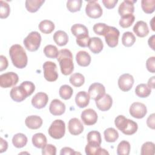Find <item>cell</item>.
Masks as SVG:
<instances>
[{
  "instance_id": "cell-1",
  "label": "cell",
  "mask_w": 155,
  "mask_h": 155,
  "mask_svg": "<svg viewBox=\"0 0 155 155\" xmlns=\"http://www.w3.org/2000/svg\"><path fill=\"white\" fill-rule=\"evenodd\" d=\"M9 55L13 65L18 68H24L27 65L28 59L24 48L19 44H15L9 49Z\"/></svg>"
},
{
  "instance_id": "cell-2",
  "label": "cell",
  "mask_w": 155,
  "mask_h": 155,
  "mask_svg": "<svg viewBox=\"0 0 155 155\" xmlns=\"http://www.w3.org/2000/svg\"><path fill=\"white\" fill-rule=\"evenodd\" d=\"M57 60L59 63L61 73L64 75H69L74 70L73 54L68 49H61L59 51Z\"/></svg>"
},
{
  "instance_id": "cell-3",
  "label": "cell",
  "mask_w": 155,
  "mask_h": 155,
  "mask_svg": "<svg viewBox=\"0 0 155 155\" xmlns=\"http://www.w3.org/2000/svg\"><path fill=\"white\" fill-rule=\"evenodd\" d=\"M114 124L117 129L125 135L134 134L138 128L136 122L126 118L123 115H119L115 118Z\"/></svg>"
},
{
  "instance_id": "cell-4",
  "label": "cell",
  "mask_w": 155,
  "mask_h": 155,
  "mask_svg": "<svg viewBox=\"0 0 155 155\" xmlns=\"http://www.w3.org/2000/svg\"><path fill=\"white\" fill-rule=\"evenodd\" d=\"M71 31L72 34L76 38L77 44L81 47H86L88 46L90 37L88 35V30L86 26L81 24H76L71 26Z\"/></svg>"
},
{
  "instance_id": "cell-5",
  "label": "cell",
  "mask_w": 155,
  "mask_h": 155,
  "mask_svg": "<svg viewBox=\"0 0 155 155\" xmlns=\"http://www.w3.org/2000/svg\"><path fill=\"white\" fill-rule=\"evenodd\" d=\"M41 36L38 31H31L23 41L24 46L30 51H35L39 48Z\"/></svg>"
},
{
  "instance_id": "cell-6",
  "label": "cell",
  "mask_w": 155,
  "mask_h": 155,
  "mask_svg": "<svg viewBox=\"0 0 155 155\" xmlns=\"http://www.w3.org/2000/svg\"><path fill=\"white\" fill-rule=\"evenodd\" d=\"M48 133L50 137L55 139H59L64 137L65 133V122L61 119L54 120L50 126Z\"/></svg>"
},
{
  "instance_id": "cell-7",
  "label": "cell",
  "mask_w": 155,
  "mask_h": 155,
  "mask_svg": "<svg viewBox=\"0 0 155 155\" xmlns=\"http://www.w3.org/2000/svg\"><path fill=\"white\" fill-rule=\"evenodd\" d=\"M119 35L120 32L117 28L108 25L103 36L105 37V40L107 45L111 48H114L118 44Z\"/></svg>"
},
{
  "instance_id": "cell-8",
  "label": "cell",
  "mask_w": 155,
  "mask_h": 155,
  "mask_svg": "<svg viewBox=\"0 0 155 155\" xmlns=\"http://www.w3.org/2000/svg\"><path fill=\"white\" fill-rule=\"evenodd\" d=\"M44 76L45 79L48 82H54L58 78L56 64L51 61H46L42 65Z\"/></svg>"
},
{
  "instance_id": "cell-9",
  "label": "cell",
  "mask_w": 155,
  "mask_h": 155,
  "mask_svg": "<svg viewBox=\"0 0 155 155\" xmlns=\"http://www.w3.org/2000/svg\"><path fill=\"white\" fill-rule=\"evenodd\" d=\"M19 81L18 75L14 72H7L0 76V86L7 88L15 86Z\"/></svg>"
},
{
  "instance_id": "cell-10",
  "label": "cell",
  "mask_w": 155,
  "mask_h": 155,
  "mask_svg": "<svg viewBox=\"0 0 155 155\" xmlns=\"http://www.w3.org/2000/svg\"><path fill=\"white\" fill-rule=\"evenodd\" d=\"M87 15L93 19L100 18L103 13L102 8L96 1H88L85 7Z\"/></svg>"
},
{
  "instance_id": "cell-11",
  "label": "cell",
  "mask_w": 155,
  "mask_h": 155,
  "mask_svg": "<svg viewBox=\"0 0 155 155\" xmlns=\"http://www.w3.org/2000/svg\"><path fill=\"white\" fill-rule=\"evenodd\" d=\"M88 92L90 98L96 101L105 95V88L102 84L95 82L90 85Z\"/></svg>"
},
{
  "instance_id": "cell-12",
  "label": "cell",
  "mask_w": 155,
  "mask_h": 155,
  "mask_svg": "<svg viewBox=\"0 0 155 155\" xmlns=\"http://www.w3.org/2000/svg\"><path fill=\"white\" fill-rule=\"evenodd\" d=\"M129 112L132 117L136 119H142L146 115L147 109L145 105L143 103L136 102L131 105Z\"/></svg>"
},
{
  "instance_id": "cell-13",
  "label": "cell",
  "mask_w": 155,
  "mask_h": 155,
  "mask_svg": "<svg viewBox=\"0 0 155 155\" xmlns=\"http://www.w3.org/2000/svg\"><path fill=\"white\" fill-rule=\"evenodd\" d=\"M134 84V78L129 73L122 74L118 79V86L123 91H130Z\"/></svg>"
},
{
  "instance_id": "cell-14",
  "label": "cell",
  "mask_w": 155,
  "mask_h": 155,
  "mask_svg": "<svg viewBox=\"0 0 155 155\" xmlns=\"http://www.w3.org/2000/svg\"><path fill=\"white\" fill-rule=\"evenodd\" d=\"M10 95L11 98L17 102H22L29 96L27 91L21 85L13 87L10 92Z\"/></svg>"
},
{
  "instance_id": "cell-15",
  "label": "cell",
  "mask_w": 155,
  "mask_h": 155,
  "mask_svg": "<svg viewBox=\"0 0 155 155\" xmlns=\"http://www.w3.org/2000/svg\"><path fill=\"white\" fill-rule=\"evenodd\" d=\"M81 119L86 125H93L97 120V113L91 108H88L84 110L81 115Z\"/></svg>"
},
{
  "instance_id": "cell-16",
  "label": "cell",
  "mask_w": 155,
  "mask_h": 155,
  "mask_svg": "<svg viewBox=\"0 0 155 155\" xmlns=\"http://www.w3.org/2000/svg\"><path fill=\"white\" fill-rule=\"evenodd\" d=\"M48 101V95L44 92L37 93L31 99L32 105L37 108L41 109L44 108Z\"/></svg>"
},
{
  "instance_id": "cell-17",
  "label": "cell",
  "mask_w": 155,
  "mask_h": 155,
  "mask_svg": "<svg viewBox=\"0 0 155 155\" xmlns=\"http://www.w3.org/2000/svg\"><path fill=\"white\" fill-rule=\"evenodd\" d=\"M136 2V0H124L122 2L118 8V13L119 15L123 16L127 15L133 14L134 12V4Z\"/></svg>"
},
{
  "instance_id": "cell-18",
  "label": "cell",
  "mask_w": 155,
  "mask_h": 155,
  "mask_svg": "<svg viewBox=\"0 0 155 155\" xmlns=\"http://www.w3.org/2000/svg\"><path fill=\"white\" fill-rule=\"evenodd\" d=\"M49 111L54 116H61L65 111V105L60 100L54 99L50 104Z\"/></svg>"
},
{
  "instance_id": "cell-19",
  "label": "cell",
  "mask_w": 155,
  "mask_h": 155,
  "mask_svg": "<svg viewBox=\"0 0 155 155\" xmlns=\"http://www.w3.org/2000/svg\"><path fill=\"white\" fill-rule=\"evenodd\" d=\"M68 131L72 135L76 136L82 133L84 126L82 122L78 118H72L68 121Z\"/></svg>"
},
{
  "instance_id": "cell-20",
  "label": "cell",
  "mask_w": 155,
  "mask_h": 155,
  "mask_svg": "<svg viewBox=\"0 0 155 155\" xmlns=\"http://www.w3.org/2000/svg\"><path fill=\"white\" fill-rule=\"evenodd\" d=\"M95 102L97 108L99 110L105 111L110 110L111 107L113 104V99L109 94H105L104 96H102L99 100L95 101Z\"/></svg>"
},
{
  "instance_id": "cell-21",
  "label": "cell",
  "mask_w": 155,
  "mask_h": 155,
  "mask_svg": "<svg viewBox=\"0 0 155 155\" xmlns=\"http://www.w3.org/2000/svg\"><path fill=\"white\" fill-rule=\"evenodd\" d=\"M88 47L93 53L98 54L102 50L104 44L101 38L98 37H93L90 38Z\"/></svg>"
},
{
  "instance_id": "cell-22",
  "label": "cell",
  "mask_w": 155,
  "mask_h": 155,
  "mask_svg": "<svg viewBox=\"0 0 155 155\" xmlns=\"http://www.w3.org/2000/svg\"><path fill=\"white\" fill-rule=\"evenodd\" d=\"M42 118L36 115H31L26 117L25 120V125L30 129L36 130L39 128L42 125Z\"/></svg>"
},
{
  "instance_id": "cell-23",
  "label": "cell",
  "mask_w": 155,
  "mask_h": 155,
  "mask_svg": "<svg viewBox=\"0 0 155 155\" xmlns=\"http://www.w3.org/2000/svg\"><path fill=\"white\" fill-rule=\"evenodd\" d=\"M133 30L134 33L140 38H143L149 33V29L147 24L143 21H137L134 25Z\"/></svg>"
},
{
  "instance_id": "cell-24",
  "label": "cell",
  "mask_w": 155,
  "mask_h": 155,
  "mask_svg": "<svg viewBox=\"0 0 155 155\" xmlns=\"http://www.w3.org/2000/svg\"><path fill=\"white\" fill-rule=\"evenodd\" d=\"M90 97L88 93L85 91L78 92L75 97V102L78 107L79 108L86 107L90 102Z\"/></svg>"
},
{
  "instance_id": "cell-25",
  "label": "cell",
  "mask_w": 155,
  "mask_h": 155,
  "mask_svg": "<svg viewBox=\"0 0 155 155\" xmlns=\"http://www.w3.org/2000/svg\"><path fill=\"white\" fill-rule=\"evenodd\" d=\"M76 61L81 67H87L91 62V56L85 51H79L76 55Z\"/></svg>"
},
{
  "instance_id": "cell-26",
  "label": "cell",
  "mask_w": 155,
  "mask_h": 155,
  "mask_svg": "<svg viewBox=\"0 0 155 155\" xmlns=\"http://www.w3.org/2000/svg\"><path fill=\"white\" fill-rule=\"evenodd\" d=\"M53 40L59 46H64L68 42V35L62 30H58L53 35Z\"/></svg>"
},
{
  "instance_id": "cell-27",
  "label": "cell",
  "mask_w": 155,
  "mask_h": 155,
  "mask_svg": "<svg viewBox=\"0 0 155 155\" xmlns=\"http://www.w3.org/2000/svg\"><path fill=\"white\" fill-rule=\"evenodd\" d=\"M88 143L93 146H100L102 142L101 133L97 131H91L87 136Z\"/></svg>"
},
{
  "instance_id": "cell-28",
  "label": "cell",
  "mask_w": 155,
  "mask_h": 155,
  "mask_svg": "<svg viewBox=\"0 0 155 155\" xmlns=\"http://www.w3.org/2000/svg\"><path fill=\"white\" fill-rule=\"evenodd\" d=\"M33 145L38 148H42L47 144V138L45 136L41 133L35 134L31 139Z\"/></svg>"
},
{
  "instance_id": "cell-29",
  "label": "cell",
  "mask_w": 155,
  "mask_h": 155,
  "mask_svg": "<svg viewBox=\"0 0 155 155\" xmlns=\"http://www.w3.org/2000/svg\"><path fill=\"white\" fill-rule=\"evenodd\" d=\"M85 151L87 155L109 154L108 152L106 150L102 148L100 146H93L88 143L87 144L85 148Z\"/></svg>"
},
{
  "instance_id": "cell-30",
  "label": "cell",
  "mask_w": 155,
  "mask_h": 155,
  "mask_svg": "<svg viewBox=\"0 0 155 155\" xmlns=\"http://www.w3.org/2000/svg\"><path fill=\"white\" fill-rule=\"evenodd\" d=\"M44 2V0H27L25 4V8L28 12L35 13L40 8Z\"/></svg>"
},
{
  "instance_id": "cell-31",
  "label": "cell",
  "mask_w": 155,
  "mask_h": 155,
  "mask_svg": "<svg viewBox=\"0 0 155 155\" xmlns=\"http://www.w3.org/2000/svg\"><path fill=\"white\" fill-rule=\"evenodd\" d=\"M27 137L23 133H17L12 138L13 145L18 148L25 147L27 143Z\"/></svg>"
},
{
  "instance_id": "cell-32",
  "label": "cell",
  "mask_w": 155,
  "mask_h": 155,
  "mask_svg": "<svg viewBox=\"0 0 155 155\" xmlns=\"http://www.w3.org/2000/svg\"><path fill=\"white\" fill-rule=\"evenodd\" d=\"M151 88L145 84H140L137 85L135 88L136 94L142 98L147 97L151 94Z\"/></svg>"
},
{
  "instance_id": "cell-33",
  "label": "cell",
  "mask_w": 155,
  "mask_h": 155,
  "mask_svg": "<svg viewBox=\"0 0 155 155\" xmlns=\"http://www.w3.org/2000/svg\"><path fill=\"white\" fill-rule=\"evenodd\" d=\"M39 30L44 34H50L54 30V23L50 20H43L39 24Z\"/></svg>"
},
{
  "instance_id": "cell-34",
  "label": "cell",
  "mask_w": 155,
  "mask_h": 155,
  "mask_svg": "<svg viewBox=\"0 0 155 155\" xmlns=\"http://www.w3.org/2000/svg\"><path fill=\"white\" fill-rule=\"evenodd\" d=\"M104 138L107 142H114L119 137V133L113 128H108L104 132Z\"/></svg>"
},
{
  "instance_id": "cell-35",
  "label": "cell",
  "mask_w": 155,
  "mask_h": 155,
  "mask_svg": "<svg viewBox=\"0 0 155 155\" xmlns=\"http://www.w3.org/2000/svg\"><path fill=\"white\" fill-rule=\"evenodd\" d=\"M70 82L76 87L82 86L85 82V78L84 75L79 73H76L71 75L70 77Z\"/></svg>"
},
{
  "instance_id": "cell-36",
  "label": "cell",
  "mask_w": 155,
  "mask_h": 155,
  "mask_svg": "<svg viewBox=\"0 0 155 155\" xmlns=\"http://www.w3.org/2000/svg\"><path fill=\"white\" fill-rule=\"evenodd\" d=\"M136 41V38L134 35L130 31L124 32L122 36V43L127 47L132 46Z\"/></svg>"
},
{
  "instance_id": "cell-37",
  "label": "cell",
  "mask_w": 155,
  "mask_h": 155,
  "mask_svg": "<svg viewBox=\"0 0 155 155\" xmlns=\"http://www.w3.org/2000/svg\"><path fill=\"white\" fill-rule=\"evenodd\" d=\"M59 93L60 97L62 99L64 100H68L71 98L73 93V90L68 85H63L60 87Z\"/></svg>"
},
{
  "instance_id": "cell-38",
  "label": "cell",
  "mask_w": 155,
  "mask_h": 155,
  "mask_svg": "<svg viewBox=\"0 0 155 155\" xmlns=\"http://www.w3.org/2000/svg\"><path fill=\"white\" fill-rule=\"evenodd\" d=\"M131 146L126 140H122L117 145V154L118 155H128L130 152Z\"/></svg>"
},
{
  "instance_id": "cell-39",
  "label": "cell",
  "mask_w": 155,
  "mask_h": 155,
  "mask_svg": "<svg viewBox=\"0 0 155 155\" xmlns=\"http://www.w3.org/2000/svg\"><path fill=\"white\" fill-rule=\"evenodd\" d=\"M141 7L145 13L151 14L155 10V0H142Z\"/></svg>"
},
{
  "instance_id": "cell-40",
  "label": "cell",
  "mask_w": 155,
  "mask_h": 155,
  "mask_svg": "<svg viewBox=\"0 0 155 155\" xmlns=\"http://www.w3.org/2000/svg\"><path fill=\"white\" fill-rule=\"evenodd\" d=\"M135 17L133 14L121 16L119 20V25L122 28H128L130 27L134 22Z\"/></svg>"
},
{
  "instance_id": "cell-41",
  "label": "cell",
  "mask_w": 155,
  "mask_h": 155,
  "mask_svg": "<svg viewBox=\"0 0 155 155\" xmlns=\"http://www.w3.org/2000/svg\"><path fill=\"white\" fill-rule=\"evenodd\" d=\"M44 53L48 58H57L59 51L57 47L53 45H47L44 48Z\"/></svg>"
},
{
  "instance_id": "cell-42",
  "label": "cell",
  "mask_w": 155,
  "mask_h": 155,
  "mask_svg": "<svg viewBox=\"0 0 155 155\" xmlns=\"http://www.w3.org/2000/svg\"><path fill=\"white\" fill-rule=\"evenodd\" d=\"M154 151V143L152 142H147L142 145L140 154L142 155H153Z\"/></svg>"
},
{
  "instance_id": "cell-43",
  "label": "cell",
  "mask_w": 155,
  "mask_h": 155,
  "mask_svg": "<svg viewBox=\"0 0 155 155\" xmlns=\"http://www.w3.org/2000/svg\"><path fill=\"white\" fill-rule=\"evenodd\" d=\"M82 0H68L67 2V8L71 12H79L82 6Z\"/></svg>"
},
{
  "instance_id": "cell-44",
  "label": "cell",
  "mask_w": 155,
  "mask_h": 155,
  "mask_svg": "<svg viewBox=\"0 0 155 155\" xmlns=\"http://www.w3.org/2000/svg\"><path fill=\"white\" fill-rule=\"evenodd\" d=\"M0 18L1 19L7 18L9 16L10 12V5L8 3L3 1H0Z\"/></svg>"
},
{
  "instance_id": "cell-45",
  "label": "cell",
  "mask_w": 155,
  "mask_h": 155,
  "mask_svg": "<svg viewBox=\"0 0 155 155\" xmlns=\"http://www.w3.org/2000/svg\"><path fill=\"white\" fill-rule=\"evenodd\" d=\"M42 149L43 155H55L56 154V148L52 144H46Z\"/></svg>"
},
{
  "instance_id": "cell-46",
  "label": "cell",
  "mask_w": 155,
  "mask_h": 155,
  "mask_svg": "<svg viewBox=\"0 0 155 155\" xmlns=\"http://www.w3.org/2000/svg\"><path fill=\"white\" fill-rule=\"evenodd\" d=\"M107 25L104 23H97L93 25L94 32L98 35H104V33L107 27Z\"/></svg>"
},
{
  "instance_id": "cell-47",
  "label": "cell",
  "mask_w": 155,
  "mask_h": 155,
  "mask_svg": "<svg viewBox=\"0 0 155 155\" xmlns=\"http://www.w3.org/2000/svg\"><path fill=\"white\" fill-rule=\"evenodd\" d=\"M21 85L25 88L29 96H30L35 90V85L31 81H24Z\"/></svg>"
},
{
  "instance_id": "cell-48",
  "label": "cell",
  "mask_w": 155,
  "mask_h": 155,
  "mask_svg": "<svg viewBox=\"0 0 155 155\" xmlns=\"http://www.w3.org/2000/svg\"><path fill=\"white\" fill-rule=\"evenodd\" d=\"M146 67L148 71L154 73L155 72V57L149 58L146 61Z\"/></svg>"
},
{
  "instance_id": "cell-49",
  "label": "cell",
  "mask_w": 155,
  "mask_h": 155,
  "mask_svg": "<svg viewBox=\"0 0 155 155\" xmlns=\"http://www.w3.org/2000/svg\"><path fill=\"white\" fill-rule=\"evenodd\" d=\"M117 2V0H102L103 4L108 9L113 8Z\"/></svg>"
},
{
  "instance_id": "cell-50",
  "label": "cell",
  "mask_w": 155,
  "mask_h": 155,
  "mask_svg": "<svg viewBox=\"0 0 155 155\" xmlns=\"http://www.w3.org/2000/svg\"><path fill=\"white\" fill-rule=\"evenodd\" d=\"M8 63L7 59L3 55L0 56V71L5 70L8 67Z\"/></svg>"
},
{
  "instance_id": "cell-51",
  "label": "cell",
  "mask_w": 155,
  "mask_h": 155,
  "mask_svg": "<svg viewBox=\"0 0 155 155\" xmlns=\"http://www.w3.org/2000/svg\"><path fill=\"white\" fill-rule=\"evenodd\" d=\"M154 117H155V114L154 113H152L151 114H150L148 117L147 118V126L154 130V128H155V125H154Z\"/></svg>"
},
{
  "instance_id": "cell-52",
  "label": "cell",
  "mask_w": 155,
  "mask_h": 155,
  "mask_svg": "<svg viewBox=\"0 0 155 155\" xmlns=\"http://www.w3.org/2000/svg\"><path fill=\"white\" fill-rule=\"evenodd\" d=\"M77 153L74 152V150L70 147H64L61 149L60 154L61 155H69V154H75Z\"/></svg>"
},
{
  "instance_id": "cell-53",
  "label": "cell",
  "mask_w": 155,
  "mask_h": 155,
  "mask_svg": "<svg viewBox=\"0 0 155 155\" xmlns=\"http://www.w3.org/2000/svg\"><path fill=\"white\" fill-rule=\"evenodd\" d=\"M7 148H8L7 142L1 137L0 139V153H2L5 151L7 150Z\"/></svg>"
},
{
  "instance_id": "cell-54",
  "label": "cell",
  "mask_w": 155,
  "mask_h": 155,
  "mask_svg": "<svg viewBox=\"0 0 155 155\" xmlns=\"http://www.w3.org/2000/svg\"><path fill=\"white\" fill-rule=\"evenodd\" d=\"M148 45L149 46L151 47V48L153 50H155L154 48V44H155V35H152L149 39H148Z\"/></svg>"
},
{
  "instance_id": "cell-55",
  "label": "cell",
  "mask_w": 155,
  "mask_h": 155,
  "mask_svg": "<svg viewBox=\"0 0 155 155\" xmlns=\"http://www.w3.org/2000/svg\"><path fill=\"white\" fill-rule=\"evenodd\" d=\"M154 79H155V76H152L151 78H150L148 79V86L150 88H154Z\"/></svg>"
},
{
  "instance_id": "cell-56",
  "label": "cell",
  "mask_w": 155,
  "mask_h": 155,
  "mask_svg": "<svg viewBox=\"0 0 155 155\" xmlns=\"http://www.w3.org/2000/svg\"><path fill=\"white\" fill-rule=\"evenodd\" d=\"M154 17H153V18H152V19H151V21L150 22V25H151V27L152 30H153V31H155L154 27H153V25H154Z\"/></svg>"
}]
</instances>
